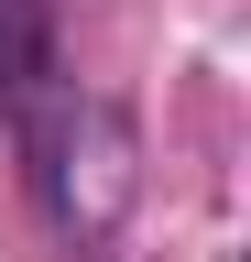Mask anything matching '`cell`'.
<instances>
[{
  "label": "cell",
  "instance_id": "6da1fadb",
  "mask_svg": "<svg viewBox=\"0 0 251 262\" xmlns=\"http://www.w3.org/2000/svg\"><path fill=\"white\" fill-rule=\"evenodd\" d=\"M22 55H33V22H22L11 0H0V66H22Z\"/></svg>",
  "mask_w": 251,
  "mask_h": 262
}]
</instances>
